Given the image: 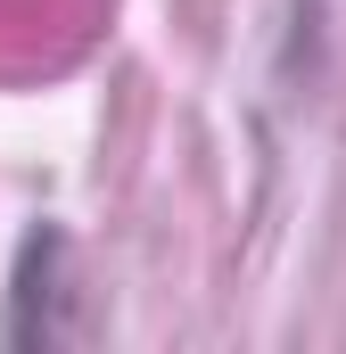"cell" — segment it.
Segmentation results:
<instances>
[{
  "instance_id": "obj_1",
  "label": "cell",
  "mask_w": 346,
  "mask_h": 354,
  "mask_svg": "<svg viewBox=\"0 0 346 354\" xmlns=\"http://www.w3.org/2000/svg\"><path fill=\"white\" fill-rule=\"evenodd\" d=\"M0 338L17 354H33V346L50 354V346H83L91 338V313L75 305V248H66L58 223L25 231L17 272H8V322H0Z\"/></svg>"
}]
</instances>
